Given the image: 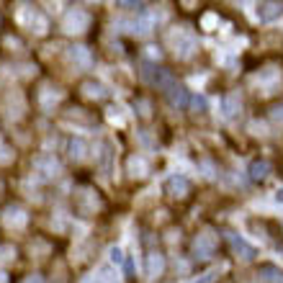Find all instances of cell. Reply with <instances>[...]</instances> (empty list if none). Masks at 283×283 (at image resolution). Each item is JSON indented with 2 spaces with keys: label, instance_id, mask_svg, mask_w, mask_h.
Wrapping results in <instances>:
<instances>
[{
  "label": "cell",
  "instance_id": "1",
  "mask_svg": "<svg viewBox=\"0 0 283 283\" xmlns=\"http://www.w3.org/2000/svg\"><path fill=\"white\" fill-rule=\"evenodd\" d=\"M85 26H88V13L80 11V8L70 11V13L65 16V21H62V28H65L67 34H80V31H85Z\"/></svg>",
  "mask_w": 283,
  "mask_h": 283
},
{
  "label": "cell",
  "instance_id": "18",
  "mask_svg": "<svg viewBox=\"0 0 283 283\" xmlns=\"http://www.w3.org/2000/svg\"><path fill=\"white\" fill-rule=\"evenodd\" d=\"M85 93H88L90 98H103V96H106V90H103L101 85H96V83H85Z\"/></svg>",
  "mask_w": 283,
  "mask_h": 283
},
{
  "label": "cell",
  "instance_id": "22",
  "mask_svg": "<svg viewBox=\"0 0 283 283\" xmlns=\"http://www.w3.org/2000/svg\"><path fill=\"white\" fill-rule=\"evenodd\" d=\"M21 283H44V278L42 275H26Z\"/></svg>",
  "mask_w": 283,
  "mask_h": 283
},
{
  "label": "cell",
  "instance_id": "12",
  "mask_svg": "<svg viewBox=\"0 0 283 283\" xmlns=\"http://www.w3.org/2000/svg\"><path fill=\"white\" fill-rule=\"evenodd\" d=\"M268 170H270L268 163H253V165H250V178H253L255 183H258V180H265V178H268Z\"/></svg>",
  "mask_w": 283,
  "mask_h": 283
},
{
  "label": "cell",
  "instance_id": "24",
  "mask_svg": "<svg viewBox=\"0 0 283 283\" xmlns=\"http://www.w3.org/2000/svg\"><path fill=\"white\" fill-rule=\"evenodd\" d=\"M0 283H6V278H3V275H0Z\"/></svg>",
  "mask_w": 283,
  "mask_h": 283
},
{
  "label": "cell",
  "instance_id": "5",
  "mask_svg": "<svg viewBox=\"0 0 283 283\" xmlns=\"http://www.w3.org/2000/svg\"><path fill=\"white\" fill-rule=\"evenodd\" d=\"M229 242H232V247L237 250V253H242V258L245 260H253L255 258V247H250L242 237H237V234H229Z\"/></svg>",
  "mask_w": 283,
  "mask_h": 283
},
{
  "label": "cell",
  "instance_id": "16",
  "mask_svg": "<svg viewBox=\"0 0 283 283\" xmlns=\"http://www.w3.org/2000/svg\"><path fill=\"white\" fill-rule=\"evenodd\" d=\"M59 98H62V93H59V90L54 93L52 88H44V93H42V106H44V108H49V106H52V103H57Z\"/></svg>",
  "mask_w": 283,
  "mask_h": 283
},
{
  "label": "cell",
  "instance_id": "23",
  "mask_svg": "<svg viewBox=\"0 0 283 283\" xmlns=\"http://www.w3.org/2000/svg\"><path fill=\"white\" fill-rule=\"evenodd\" d=\"M275 198H278V204H283V188H280V191L275 193Z\"/></svg>",
  "mask_w": 283,
  "mask_h": 283
},
{
  "label": "cell",
  "instance_id": "10",
  "mask_svg": "<svg viewBox=\"0 0 283 283\" xmlns=\"http://www.w3.org/2000/svg\"><path fill=\"white\" fill-rule=\"evenodd\" d=\"M70 57H72V62L80 65V67H88V65H90V54H88L85 47H75V49L70 52Z\"/></svg>",
  "mask_w": 283,
  "mask_h": 283
},
{
  "label": "cell",
  "instance_id": "6",
  "mask_svg": "<svg viewBox=\"0 0 283 283\" xmlns=\"http://www.w3.org/2000/svg\"><path fill=\"white\" fill-rule=\"evenodd\" d=\"M163 268H165V260H163V255L160 253H149L147 255V275H160L163 273Z\"/></svg>",
  "mask_w": 283,
  "mask_h": 283
},
{
  "label": "cell",
  "instance_id": "11",
  "mask_svg": "<svg viewBox=\"0 0 283 283\" xmlns=\"http://www.w3.org/2000/svg\"><path fill=\"white\" fill-rule=\"evenodd\" d=\"M85 152H88V144L80 139V137L70 142V154H72L75 160H85Z\"/></svg>",
  "mask_w": 283,
  "mask_h": 283
},
{
  "label": "cell",
  "instance_id": "4",
  "mask_svg": "<svg viewBox=\"0 0 283 283\" xmlns=\"http://www.w3.org/2000/svg\"><path fill=\"white\" fill-rule=\"evenodd\" d=\"M168 98H170V103H173L175 108H185V106H188V101H191V98H188V93H185V88H183V85H178V83L168 90Z\"/></svg>",
  "mask_w": 283,
  "mask_h": 283
},
{
  "label": "cell",
  "instance_id": "13",
  "mask_svg": "<svg viewBox=\"0 0 283 283\" xmlns=\"http://www.w3.org/2000/svg\"><path fill=\"white\" fill-rule=\"evenodd\" d=\"M237 111H239V93H229L224 98V113L227 116H234Z\"/></svg>",
  "mask_w": 283,
  "mask_h": 283
},
{
  "label": "cell",
  "instance_id": "3",
  "mask_svg": "<svg viewBox=\"0 0 283 283\" xmlns=\"http://www.w3.org/2000/svg\"><path fill=\"white\" fill-rule=\"evenodd\" d=\"M165 188H168L170 196H185V193L191 191V183H188V178H183V175H173V178L165 183Z\"/></svg>",
  "mask_w": 283,
  "mask_h": 283
},
{
  "label": "cell",
  "instance_id": "21",
  "mask_svg": "<svg viewBox=\"0 0 283 283\" xmlns=\"http://www.w3.org/2000/svg\"><path fill=\"white\" fill-rule=\"evenodd\" d=\"M191 106L193 108H206V101L201 98V96H196V98H191Z\"/></svg>",
  "mask_w": 283,
  "mask_h": 283
},
{
  "label": "cell",
  "instance_id": "15",
  "mask_svg": "<svg viewBox=\"0 0 283 283\" xmlns=\"http://www.w3.org/2000/svg\"><path fill=\"white\" fill-rule=\"evenodd\" d=\"M85 283H118V278H113V275H111V270H108V268H103V270H98V275L88 278Z\"/></svg>",
  "mask_w": 283,
  "mask_h": 283
},
{
  "label": "cell",
  "instance_id": "14",
  "mask_svg": "<svg viewBox=\"0 0 283 283\" xmlns=\"http://www.w3.org/2000/svg\"><path fill=\"white\" fill-rule=\"evenodd\" d=\"M260 275H263L265 280H270V283H280V280H283V273H280L278 268H273V265H263V268H260Z\"/></svg>",
  "mask_w": 283,
  "mask_h": 283
},
{
  "label": "cell",
  "instance_id": "19",
  "mask_svg": "<svg viewBox=\"0 0 283 283\" xmlns=\"http://www.w3.org/2000/svg\"><path fill=\"white\" fill-rule=\"evenodd\" d=\"M111 263H116V265L124 263V255H121V250H118V247H113V250H111Z\"/></svg>",
  "mask_w": 283,
  "mask_h": 283
},
{
  "label": "cell",
  "instance_id": "20",
  "mask_svg": "<svg viewBox=\"0 0 283 283\" xmlns=\"http://www.w3.org/2000/svg\"><path fill=\"white\" fill-rule=\"evenodd\" d=\"M11 154H8V147L3 144V139H0V163H8Z\"/></svg>",
  "mask_w": 283,
  "mask_h": 283
},
{
  "label": "cell",
  "instance_id": "17",
  "mask_svg": "<svg viewBox=\"0 0 283 283\" xmlns=\"http://www.w3.org/2000/svg\"><path fill=\"white\" fill-rule=\"evenodd\" d=\"M31 26H36V34H44L47 31V21H44V16L42 13H31Z\"/></svg>",
  "mask_w": 283,
  "mask_h": 283
},
{
  "label": "cell",
  "instance_id": "7",
  "mask_svg": "<svg viewBox=\"0 0 283 283\" xmlns=\"http://www.w3.org/2000/svg\"><path fill=\"white\" fill-rule=\"evenodd\" d=\"M211 250H214V242L206 234H198V239H196V258H209Z\"/></svg>",
  "mask_w": 283,
  "mask_h": 283
},
{
  "label": "cell",
  "instance_id": "2",
  "mask_svg": "<svg viewBox=\"0 0 283 283\" xmlns=\"http://www.w3.org/2000/svg\"><path fill=\"white\" fill-rule=\"evenodd\" d=\"M34 168L39 170V175H42V178H52V175H57V173L62 170L54 154H39V157L34 160Z\"/></svg>",
  "mask_w": 283,
  "mask_h": 283
},
{
  "label": "cell",
  "instance_id": "8",
  "mask_svg": "<svg viewBox=\"0 0 283 283\" xmlns=\"http://www.w3.org/2000/svg\"><path fill=\"white\" fill-rule=\"evenodd\" d=\"M258 13H260L263 21H270V18H275V16L283 13V3H263V6L258 8Z\"/></svg>",
  "mask_w": 283,
  "mask_h": 283
},
{
  "label": "cell",
  "instance_id": "9",
  "mask_svg": "<svg viewBox=\"0 0 283 283\" xmlns=\"http://www.w3.org/2000/svg\"><path fill=\"white\" fill-rule=\"evenodd\" d=\"M6 224H11V227H23V224H26V214H23L18 206L6 209Z\"/></svg>",
  "mask_w": 283,
  "mask_h": 283
}]
</instances>
